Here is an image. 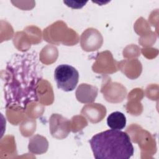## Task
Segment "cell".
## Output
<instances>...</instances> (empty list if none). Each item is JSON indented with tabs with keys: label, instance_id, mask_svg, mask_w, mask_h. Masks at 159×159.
I'll use <instances>...</instances> for the list:
<instances>
[{
	"label": "cell",
	"instance_id": "277c9868",
	"mask_svg": "<svg viewBox=\"0 0 159 159\" xmlns=\"http://www.w3.org/2000/svg\"><path fill=\"white\" fill-rule=\"evenodd\" d=\"M107 124L111 129H123L126 125V117L121 112H113L108 116L107 118Z\"/></svg>",
	"mask_w": 159,
	"mask_h": 159
},
{
	"label": "cell",
	"instance_id": "6da1fadb",
	"mask_svg": "<svg viewBox=\"0 0 159 159\" xmlns=\"http://www.w3.org/2000/svg\"><path fill=\"white\" fill-rule=\"evenodd\" d=\"M42 66L36 52L14 54L7 63L4 74L6 107L25 109L38 101L37 86L42 76Z\"/></svg>",
	"mask_w": 159,
	"mask_h": 159
},
{
	"label": "cell",
	"instance_id": "5b68a950",
	"mask_svg": "<svg viewBox=\"0 0 159 159\" xmlns=\"http://www.w3.org/2000/svg\"><path fill=\"white\" fill-rule=\"evenodd\" d=\"M63 2L66 4L67 6L73 9H80L83 7L87 2V1H64Z\"/></svg>",
	"mask_w": 159,
	"mask_h": 159
},
{
	"label": "cell",
	"instance_id": "7a4b0ae2",
	"mask_svg": "<svg viewBox=\"0 0 159 159\" xmlns=\"http://www.w3.org/2000/svg\"><path fill=\"white\" fill-rule=\"evenodd\" d=\"M89 142L96 159H129L134 153L129 135L120 130L110 129L98 133Z\"/></svg>",
	"mask_w": 159,
	"mask_h": 159
},
{
	"label": "cell",
	"instance_id": "3957f363",
	"mask_svg": "<svg viewBox=\"0 0 159 159\" xmlns=\"http://www.w3.org/2000/svg\"><path fill=\"white\" fill-rule=\"evenodd\" d=\"M54 79L58 88L65 91H72L76 88L79 80V73L73 66L61 64L54 71Z\"/></svg>",
	"mask_w": 159,
	"mask_h": 159
}]
</instances>
